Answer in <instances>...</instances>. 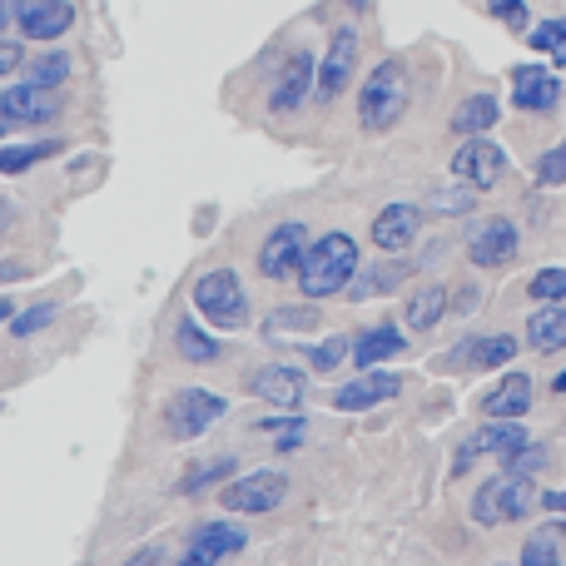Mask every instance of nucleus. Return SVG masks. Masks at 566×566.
<instances>
[{"instance_id": "42", "label": "nucleus", "mask_w": 566, "mask_h": 566, "mask_svg": "<svg viewBox=\"0 0 566 566\" xmlns=\"http://www.w3.org/2000/svg\"><path fill=\"white\" fill-rule=\"evenodd\" d=\"M125 566H165V547H155V542H149V547L129 552V562H125Z\"/></svg>"}, {"instance_id": "3", "label": "nucleus", "mask_w": 566, "mask_h": 566, "mask_svg": "<svg viewBox=\"0 0 566 566\" xmlns=\"http://www.w3.org/2000/svg\"><path fill=\"white\" fill-rule=\"evenodd\" d=\"M537 502H542V492H537V482L532 478L497 472V478H488L478 488V497H472V522H478V527H507V522L527 517Z\"/></svg>"}, {"instance_id": "28", "label": "nucleus", "mask_w": 566, "mask_h": 566, "mask_svg": "<svg viewBox=\"0 0 566 566\" xmlns=\"http://www.w3.org/2000/svg\"><path fill=\"white\" fill-rule=\"evenodd\" d=\"M308 328H318V308H313V303L274 308V313L264 318V338H274V343H283V333H308Z\"/></svg>"}, {"instance_id": "16", "label": "nucleus", "mask_w": 566, "mask_h": 566, "mask_svg": "<svg viewBox=\"0 0 566 566\" xmlns=\"http://www.w3.org/2000/svg\"><path fill=\"white\" fill-rule=\"evenodd\" d=\"M512 358H517V338H507V333H478V338H462L448 353V368L492 373V368H507Z\"/></svg>"}, {"instance_id": "23", "label": "nucleus", "mask_w": 566, "mask_h": 566, "mask_svg": "<svg viewBox=\"0 0 566 566\" xmlns=\"http://www.w3.org/2000/svg\"><path fill=\"white\" fill-rule=\"evenodd\" d=\"M402 348H408V338H402L398 323H373V328L353 343V363H358V368H378V363L398 358Z\"/></svg>"}, {"instance_id": "39", "label": "nucleus", "mask_w": 566, "mask_h": 566, "mask_svg": "<svg viewBox=\"0 0 566 566\" xmlns=\"http://www.w3.org/2000/svg\"><path fill=\"white\" fill-rule=\"evenodd\" d=\"M532 298L566 303V269H542V274H532Z\"/></svg>"}, {"instance_id": "45", "label": "nucleus", "mask_w": 566, "mask_h": 566, "mask_svg": "<svg viewBox=\"0 0 566 566\" xmlns=\"http://www.w3.org/2000/svg\"><path fill=\"white\" fill-rule=\"evenodd\" d=\"M542 507H547V512H566V488L562 492H542Z\"/></svg>"}, {"instance_id": "12", "label": "nucleus", "mask_w": 566, "mask_h": 566, "mask_svg": "<svg viewBox=\"0 0 566 566\" xmlns=\"http://www.w3.org/2000/svg\"><path fill=\"white\" fill-rule=\"evenodd\" d=\"M313 85H318V55H313V50H289L279 65L274 90H269V109H274V115H293V109L308 99Z\"/></svg>"}, {"instance_id": "46", "label": "nucleus", "mask_w": 566, "mask_h": 566, "mask_svg": "<svg viewBox=\"0 0 566 566\" xmlns=\"http://www.w3.org/2000/svg\"><path fill=\"white\" fill-rule=\"evenodd\" d=\"M6 135H15V119H10V109L0 105V139H6Z\"/></svg>"}, {"instance_id": "24", "label": "nucleus", "mask_w": 566, "mask_h": 566, "mask_svg": "<svg viewBox=\"0 0 566 566\" xmlns=\"http://www.w3.org/2000/svg\"><path fill=\"white\" fill-rule=\"evenodd\" d=\"M527 348L532 353H562L566 348V308L562 303H537L527 318Z\"/></svg>"}, {"instance_id": "38", "label": "nucleus", "mask_w": 566, "mask_h": 566, "mask_svg": "<svg viewBox=\"0 0 566 566\" xmlns=\"http://www.w3.org/2000/svg\"><path fill=\"white\" fill-rule=\"evenodd\" d=\"M537 468H547V448H542V442H532V438L522 442L507 462H502V472H512V478H532Z\"/></svg>"}, {"instance_id": "44", "label": "nucleus", "mask_w": 566, "mask_h": 566, "mask_svg": "<svg viewBox=\"0 0 566 566\" xmlns=\"http://www.w3.org/2000/svg\"><path fill=\"white\" fill-rule=\"evenodd\" d=\"M448 308H458V313L478 308V289H472V283H468V289H458V298H452V303H448Z\"/></svg>"}, {"instance_id": "49", "label": "nucleus", "mask_w": 566, "mask_h": 566, "mask_svg": "<svg viewBox=\"0 0 566 566\" xmlns=\"http://www.w3.org/2000/svg\"><path fill=\"white\" fill-rule=\"evenodd\" d=\"M552 392H566V373H562V378H557V382H552Z\"/></svg>"}, {"instance_id": "30", "label": "nucleus", "mask_w": 566, "mask_h": 566, "mask_svg": "<svg viewBox=\"0 0 566 566\" xmlns=\"http://www.w3.org/2000/svg\"><path fill=\"white\" fill-rule=\"evenodd\" d=\"M527 45L537 50V55H547L557 70H566V15L532 25V30H527Z\"/></svg>"}, {"instance_id": "14", "label": "nucleus", "mask_w": 566, "mask_h": 566, "mask_svg": "<svg viewBox=\"0 0 566 566\" xmlns=\"http://www.w3.org/2000/svg\"><path fill=\"white\" fill-rule=\"evenodd\" d=\"M0 105L10 109L15 129H25V125H50V119H60V109H65V95H60V90H45V85H30V80H20V85L0 90Z\"/></svg>"}, {"instance_id": "33", "label": "nucleus", "mask_w": 566, "mask_h": 566, "mask_svg": "<svg viewBox=\"0 0 566 566\" xmlns=\"http://www.w3.org/2000/svg\"><path fill=\"white\" fill-rule=\"evenodd\" d=\"M562 537H566V527L532 532L527 547H522V566H557L562 562Z\"/></svg>"}, {"instance_id": "7", "label": "nucleus", "mask_w": 566, "mask_h": 566, "mask_svg": "<svg viewBox=\"0 0 566 566\" xmlns=\"http://www.w3.org/2000/svg\"><path fill=\"white\" fill-rule=\"evenodd\" d=\"M522 442H527V428H522V422H512V418H488V422H482V428L458 448V458H452V472L462 478V472H472L482 458L507 462L512 452L522 448Z\"/></svg>"}, {"instance_id": "20", "label": "nucleus", "mask_w": 566, "mask_h": 566, "mask_svg": "<svg viewBox=\"0 0 566 566\" xmlns=\"http://www.w3.org/2000/svg\"><path fill=\"white\" fill-rule=\"evenodd\" d=\"M70 25H75V6L70 0H25L15 30L25 40H60Z\"/></svg>"}, {"instance_id": "8", "label": "nucleus", "mask_w": 566, "mask_h": 566, "mask_svg": "<svg viewBox=\"0 0 566 566\" xmlns=\"http://www.w3.org/2000/svg\"><path fill=\"white\" fill-rule=\"evenodd\" d=\"M249 547V532L239 527V522H199L195 532H189L185 542V557L175 566H224L229 557H239V552Z\"/></svg>"}, {"instance_id": "32", "label": "nucleus", "mask_w": 566, "mask_h": 566, "mask_svg": "<svg viewBox=\"0 0 566 566\" xmlns=\"http://www.w3.org/2000/svg\"><path fill=\"white\" fill-rule=\"evenodd\" d=\"M60 149V139H40V145H0V175H25L40 159H50Z\"/></svg>"}, {"instance_id": "10", "label": "nucleus", "mask_w": 566, "mask_h": 566, "mask_svg": "<svg viewBox=\"0 0 566 566\" xmlns=\"http://www.w3.org/2000/svg\"><path fill=\"white\" fill-rule=\"evenodd\" d=\"M507 155H502V145H492V139H468V145L452 155V179L468 189H497L502 179H507Z\"/></svg>"}, {"instance_id": "43", "label": "nucleus", "mask_w": 566, "mask_h": 566, "mask_svg": "<svg viewBox=\"0 0 566 566\" xmlns=\"http://www.w3.org/2000/svg\"><path fill=\"white\" fill-rule=\"evenodd\" d=\"M20 10H25V0H0V35L10 25H20Z\"/></svg>"}, {"instance_id": "15", "label": "nucleus", "mask_w": 566, "mask_h": 566, "mask_svg": "<svg viewBox=\"0 0 566 566\" xmlns=\"http://www.w3.org/2000/svg\"><path fill=\"white\" fill-rule=\"evenodd\" d=\"M402 392V373H388V368H368L363 378H353V382H343V388H333V408L338 412H368V408H378V402H392Z\"/></svg>"}, {"instance_id": "21", "label": "nucleus", "mask_w": 566, "mask_h": 566, "mask_svg": "<svg viewBox=\"0 0 566 566\" xmlns=\"http://www.w3.org/2000/svg\"><path fill=\"white\" fill-rule=\"evenodd\" d=\"M532 408V378L527 373H507V378L497 382V388L482 398V418H512L522 422Z\"/></svg>"}, {"instance_id": "27", "label": "nucleus", "mask_w": 566, "mask_h": 566, "mask_svg": "<svg viewBox=\"0 0 566 566\" xmlns=\"http://www.w3.org/2000/svg\"><path fill=\"white\" fill-rule=\"evenodd\" d=\"M175 348H179V358L185 363H214L219 353V338H209L199 323H189V318H179V328H175Z\"/></svg>"}, {"instance_id": "18", "label": "nucleus", "mask_w": 566, "mask_h": 566, "mask_svg": "<svg viewBox=\"0 0 566 566\" xmlns=\"http://www.w3.org/2000/svg\"><path fill=\"white\" fill-rule=\"evenodd\" d=\"M249 392L264 402H279V408H293V402H303V392H308V378H303V368H293V363H264V368L249 373Z\"/></svg>"}, {"instance_id": "34", "label": "nucleus", "mask_w": 566, "mask_h": 566, "mask_svg": "<svg viewBox=\"0 0 566 566\" xmlns=\"http://www.w3.org/2000/svg\"><path fill=\"white\" fill-rule=\"evenodd\" d=\"M343 358H353V343L343 338V333H333V338H323V343H313L308 348V368L313 373H333Z\"/></svg>"}, {"instance_id": "5", "label": "nucleus", "mask_w": 566, "mask_h": 566, "mask_svg": "<svg viewBox=\"0 0 566 566\" xmlns=\"http://www.w3.org/2000/svg\"><path fill=\"white\" fill-rule=\"evenodd\" d=\"M283 502H289V478L279 468L239 472L219 488V507L234 512V517H264V512H279Z\"/></svg>"}, {"instance_id": "50", "label": "nucleus", "mask_w": 566, "mask_h": 566, "mask_svg": "<svg viewBox=\"0 0 566 566\" xmlns=\"http://www.w3.org/2000/svg\"><path fill=\"white\" fill-rule=\"evenodd\" d=\"M363 6H368V0H353V10H363Z\"/></svg>"}, {"instance_id": "22", "label": "nucleus", "mask_w": 566, "mask_h": 566, "mask_svg": "<svg viewBox=\"0 0 566 566\" xmlns=\"http://www.w3.org/2000/svg\"><path fill=\"white\" fill-rule=\"evenodd\" d=\"M402 279H408V264H402V259H382V264H358V274H353V283H348V298H353V303L382 298V293H392Z\"/></svg>"}, {"instance_id": "13", "label": "nucleus", "mask_w": 566, "mask_h": 566, "mask_svg": "<svg viewBox=\"0 0 566 566\" xmlns=\"http://www.w3.org/2000/svg\"><path fill=\"white\" fill-rule=\"evenodd\" d=\"M358 50H363V35L358 25H338L328 40V55L318 60V95L323 99H338L348 90L353 70H358Z\"/></svg>"}, {"instance_id": "17", "label": "nucleus", "mask_w": 566, "mask_h": 566, "mask_svg": "<svg viewBox=\"0 0 566 566\" xmlns=\"http://www.w3.org/2000/svg\"><path fill=\"white\" fill-rule=\"evenodd\" d=\"M512 105L527 115H552L562 105V80L542 65H517L512 70Z\"/></svg>"}, {"instance_id": "26", "label": "nucleus", "mask_w": 566, "mask_h": 566, "mask_svg": "<svg viewBox=\"0 0 566 566\" xmlns=\"http://www.w3.org/2000/svg\"><path fill=\"white\" fill-rule=\"evenodd\" d=\"M448 289L442 283H422L418 293L408 298V308H402V323H408L412 333H428V328H438V318L448 313Z\"/></svg>"}, {"instance_id": "4", "label": "nucleus", "mask_w": 566, "mask_h": 566, "mask_svg": "<svg viewBox=\"0 0 566 566\" xmlns=\"http://www.w3.org/2000/svg\"><path fill=\"white\" fill-rule=\"evenodd\" d=\"M189 298H195L199 318H209L219 333H234L249 323V293H244V283H239L234 269H209V274L195 283Z\"/></svg>"}, {"instance_id": "19", "label": "nucleus", "mask_w": 566, "mask_h": 566, "mask_svg": "<svg viewBox=\"0 0 566 566\" xmlns=\"http://www.w3.org/2000/svg\"><path fill=\"white\" fill-rule=\"evenodd\" d=\"M422 229V209L418 205H382L378 219H373V244L382 254H402V249L418 239Z\"/></svg>"}, {"instance_id": "36", "label": "nucleus", "mask_w": 566, "mask_h": 566, "mask_svg": "<svg viewBox=\"0 0 566 566\" xmlns=\"http://www.w3.org/2000/svg\"><path fill=\"white\" fill-rule=\"evenodd\" d=\"M532 175H537L542 189H562V185H566V139H557L552 149H542V155H537V169H532Z\"/></svg>"}, {"instance_id": "47", "label": "nucleus", "mask_w": 566, "mask_h": 566, "mask_svg": "<svg viewBox=\"0 0 566 566\" xmlns=\"http://www.w3.org/2000/svg\"><path fill=\"white\" fill-rule=\"evenodd\" d=\"M10 219H15V205H6V199H0V234L10 229Z\"/></svg>"}, {"instance_id": "11", "label": "nucleus", "mask_w": 566, "mask_h": 566, "mask_svg": "<svg viewBox=\"0 0 566 566\" xmlns=\"http://www.w3.org/2000/svg\"><path fill=\"white\" fill-rule=\"evenodd\" d=\"M308 229L298 224V219H283V224L274 229V234L264 239V249H259V274L264 279H298V264L303 254H308Z\"/></svg>"}, {"instance_id": "37", "label": "nucleus", "mask_w": 566, "mask_h": 566, "mask_svg": "<svg viewBox=\"0 0 566 566\" xmlns=\"http://www.w3.org/2000/svg\"><path fill=\"white\" fill-rule=\"evenodd\" d=\"M472 195H478V189H468V185H458V179H452V189H438V195L428 199V209L432 214H452V219H462L472 209Z\"/></svg>"}, {"instance_id": "31", "label": "nucleus", "mask_w": 566, "mask_h": 566, "mask_svg": "<svg viewBox=\"0 0 566 566\" xmlns=\"http://www.w3.org/2000/svg\"><path fill=\"white\" fill-rule=\"evenodd\" d=\"M70 55L65 50H45V55H35V60H25V80L30 85H45V90H60L70 80Z\"/></svg>"}, {"instance_id": "6", "label": "nucleus", "mask_w": 566, "mask_h": 566, "mask_svg": "<svg viewBox=\"0 0 566 566\" xmlns=\"http://www.w3.org/2000/svg\"><path fill=\"white\" fill-rule=\"evenodd\" d=\"M219 418H229V402L209 388H179L175 398L165 402V432L175 442H195L214 428Z\"/></svg>"}, {"instance_id": "2", "label": "nucleus", "mask_w": 566, "mask_h": 566, "mask_svg": "<svg viewBox=\"0 0 566 566\" xmlns=\"http://www.w3.org/2000/svg\"><path fill=\"white\" fill-rule=\"evenodd\" d=\"M408 99H412L408 70H402L398 60H382L358 90V125L368 129V135H382V129H392L402 119Z\"/></svg>"}, {"instance_id": "40", "label": "nucleus", "mask_w": 566, "mask_h": 566, "mask_svg": "<svg viewBox=\"0 0 566 566\" xmlns=\"http://www.w3.org/2000/svg\"><path fill=\"white\" fill-rule=\"evenodd\" d=\"M488 10L502 20V25H512V30H522V35H527V20H532L527 0H488Z\"/></svg>"}, {"instance_id": "1", "label": "nucleus", "mask_w": 566, "mask_h": 566, "mask_svg": "<svg viewBox=\"0 0 566 566\" xmlns=\"http://www.w3.org/2000/svg\"><path fill=\"white\" fill-rule=\"evenodd\" d=\"M358 239L353 234H323L308 244V254H303L298 264V289L303 298H333V293H343L358 274Z\"/></svg>"}, {"instance_id": "48", "label": "nucleus", "mask_w": 566, "mask_h": 566, "mask_svg": "<svg viewBox=\"0 0 566 566\" xmlns=\"http://www.w3.org/2000/svg\"><path fill=\"white\" fill-rule=\"evenodd\" d=\"M0 323H10V298H0Z\"/></svg>"}, {"instance_id": "9", "label": "nucleus", "mask_w": 566, "mask_h": 566, "mask_svg": "<svg viewBox=\"0 0 566 566\" xmlns=\"http://www.w3.org/2000/svg\"><path fill=\"white\" fill-rule=\"evenodd\" d=\"M517 244H522V234H517V224H512L507 214H488V219H478V224L468 229V259L478 269L512 264V259H517Z\"/></svg>"}, {"instance_id": "29", "label": "nucleus", "mask_w": 566, "mask_h": 566, "mask_svg": "<svg viewBox=\"0 0 566 566\" xmlns=\"http://www.w3.org/2000/svg\"><path fill=\"white\" fill-rule=\"evenodd\" d=\"M229 478H239V462L234 458H214V462H205V468H195L185 482H179V492L185 497H199V492H219Z\"/></svg>"}, {"instance_id": "35", "label": "nucleus", "mask_w": 566, "mask_h": 566, "mask_svg": "<svg viewBox=\"0 0 566 566\" xmlns=\"http://www.w3.org/2000/svg\"><path fill=\"white\" fill-rule=\"evenodd\" d=\"M55 318H60V303H35V308H25V313L10 318V338H35V333L50 328Z\"/></svg>"}, {"instance_id": "25", "label": "nucleus", "mask_w": 566, "mask_h": 566, "mask_svg": "<svg viewBox=\"0 0 566 566\" xmlns=\"http://www.w3.org/2000/svg\"><path fill=\"white\" fill-rule=\"evenodd\" d=\"M497 119H502V99L497 95H468L458 109H452V129H458V135H468V139L488 135Z\"/></svg>"}, {"instance_id": "41", "label": "nucleus", "mask_w": 566, "mask_h": 566, "mask_svg": "<svg viewBox=\"0 0 566 566\" xmlns=\"http://www.w3.org/2000/svg\"><path fill=\"white\" fill-rule=\"evenodd\" d=\"M25 45H15V40H0V80L15 75V70H25Z\"/></svg>"}]
</instances>
